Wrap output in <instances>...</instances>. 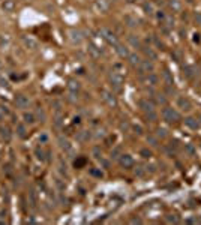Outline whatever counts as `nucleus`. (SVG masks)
<instances>
[{"instance_id":"nucleus-33","label":"nucleus","mask_w":201,"mask_h":225,"mask_svg":"<svg viewBox=\"0 0 201 225\" xmlns=\"http://www.w3.org/2000/svg\"><path fill=\"white\" fill-rule=\"evenodd\" d=\"M158 137H165V131L164 129H158Z\"/></svg>"},{"instance_id":"nucleus-6","label":"nucleus","mask_w":201,"mask_h":225,"mask_svg":"<svg viewBox=\"0 0 201 225\" xmlns=\"http://www.w3.org/2000/svg\"><path fill=\"white\" fill-rule=\"evenodd\" d=\"M0 137H2V140L5 141V143H9L11 140H12V132H11V129L9 128H0Z\"/></svg>"},{"instance_id":"nucleus-39","label":"nucleus","mask_w":201,"mask_h":225,"mask_svg":"<svg viewBox=\"0 0 201 225\" xmlns=\"http://www.w3.org/2000/svg\"><path fill=\"white\" fill-rule=\"evenodd\" d=\"M47 140H48L47 135H42V137H41V141H47Z\"/></svg>"},{"instance_id":"nucleus-2","label":"nucleus","mask_w":201,"mask_h":225,"mask_svg":"<svg viewBox=\"0 0 201 225\" xmlns=\"http://www.w3.org/2000/svg\"><path fill=\"white\" fill-rule=\"evenodd\" d=\"M100 33H102V36H104V39L110 44V45H114V47H117L119 45V41H117V36L111 32V30H108V29H102L100 30Z\"/></svg>"},{"instance_id":"nucleus-38","label":"nucleus","mask_w":201,"mask_h":225,"mask_svg":"<svg viewBox=\"0 0 201 225\" xmlns=\"http://www.w3.org/2000/svg\"><path fill=\"white\" fill-rule=\"evenodd\" d=\"M135 131H137V134H141V128L140 126H135Z\"/></svg>"},{"instance_id":"nucleus-12","label":"nucleus","mask_w":201,"mask_h":225,"mask_svg":"<svg viewBox=\"0 0 201 225\" xmlns=\"http://www.w3.org/2000/svg\"><path fill=\"white\" fill-rule=\"evenodd\" d=\"M35 117H36V120H39L41 123H44V122L47 120V114H45L44 108H41V107L36 108V111H35Z\"/></svg>"},{"instance_id":"nucleus-1","label":"nucleus","mask_w":201,"mask_h":225,"mask_svg":"<svg viewBox=\"0 0 201 225\" xmlns=\"http://www.w3.org/2000/svg\"><path fill=\"white\" fill-rule=\"evenodd\" d=\"M14 104H15V107H17L18 110H26V108H29V105H30V99H29L26 95H17L15 99H14Z\"/></svg>"},{"instance_id":"nucleus-20","label":"nucleus","mask_w":201,"mask_h":225,"mask_svg":"<svg viewBox=\"0 0 201 225\" xmlns=\"http://www.w3.org/2000/svg\"><path fill=\"white\" fill-rule=\"evenodd\" d=\"M59 146H60V149H63V150H69L71 149V146H69V141L66 140V138H59Z\"/></svg>"},{"instance_id":"nucleus-18","label":"nucleus","mask_w":201,"mask_h":225,"mask_svg":"<svg viewBox=\"0 0 201 225\" xmlns=\"http://www.w3.org/2000/svg\"><path fill=\"white\" fill-rule=\"evenodd\" d=\"M117 53H119V56L120 57H128L129 56V53H128V48L126 47H123V45H117Z\"/></svg>"},{"instance_id":"nucleus-7","label":"nucleus","mask_w":201,"mask_h":225,"mask_svg":"<svg viewBox=\"0 0 201 225\" xmlns=\"http://www.w3.org/2000/svg\"><path fill=\"white\" fill-rule=\"evenodd\" d=\"M23 42H24V45L29 50H36L38 48V42L33 38H30V36H23Z\"/></svg>"},{"instance_id":"nucleus-31","label":"nucleus","mask_w":201,"mask_h":225,"mask_svg":"<svg viewBox=\"0 0 201 225\" xmlns=\"http://www.w3.org/2000/svg\"><path fill=\"white\" fill-rule=\"evenodd\" d=\"M135 173H137L138 176H143V173H144V171H143V167H137V170H135Z\"/></svg>"},{"instance_id":"nucleus-4","label":"nucleus","mask_w":201,"mask_h":225,"mask_svg":"<svg viewBox=\"0 0 201 225\" xmlns=\"http://www.w3.org/2000/svg\"><path fill=\"white\" fill-rule=\"evenodd\" d=\"M102 99L110 105V107H116L117 105V101H116V96L113 95V93H110V92H107V90H102Z\"/></svg>"},{"instance_id":"nucleus-37","label":"nucleus","mask_w":201,"mask_h":225,"mask_svg":"<svg viewBox=\"0 0 201 225\" xmlns=\"http://www.w3.org/2000/svg\"><path fill=\"white\" fill-rule=\"evenodd\" d=\"M3 119H5V114H3V111L0 110V120H3Z\"/></svg>"},{"instance_id":"nucleus-26","label":"nucleus","mask_w":201,"mask_h":225,"mask_svg":"<svg viewBox=\"0 0 201 225\" xmlns=\"http://www.w3.org/2000/svg\"><path fill=\"white\" fill-rule=\"evenodd\" d=\"M0 110H2V111H3V114H5V116H8V114H9V113H11V111H9V108H8L6 105H0Z\"/></svg>"},{"instance_id":"nucleus-16","label":"nucleus","mask_w":201,"mask_h":225,"mask_svg":"<svg viewBox=\"0 0 201 225\" xmlns=\"http://www.w3.org/2000/svg\"><path fill=\"white\" fill-rule=\"evenodd\" d=\"M89 51H90V54H92L93 57H99V56H100V53H102V51H100V48L95 47L93 44H90V45H89Z\"/></svg>"},{"instance_id":"nucleus-8","label":"nucleus","mask_w":201,"mask_h":225,"mask_svg":"<svg viewBox=\"0 0 201 225\" xmlns=\"http://www.w3.org/2000/svg\"><path fill=\"white\" fill-rule=\"evenodd\" d=\"M69 39L72 41V44H80L83 41V36L78 30H69Z\"/></svg>"},{"instance_id":"nucleus-23","label":"nucleus","mask_w":201,"mask_h":225,"mask_svg":"<svg viewBox=\"0 0 201 225\" xmlns=\"http://www.w3.org/2000/svg\"><path fill=\"white\" fill-rule=\"evenodd\" d=\"M89 137H90V134H89L87 131H83V132H80L78 140H80V141H86V140H89Z\"/></svg>"},{"instance_id":"nucleus-22","label":"nucleus","mask_w":201,"mask_h":225,"mask_svg":"<svg viewBox=\"0 0 201 225\" xmlns=\"http://www.w3.org/2000/svg\"><path fill=\"white\" fill-rule=\"evenodd\" d=\"M179 104H180L182 107H185L183 110H191V104H189L188 99H179Z\"/></svg>"},{"instance_id":"nucleus-14","label":"nucleus","mask_w":201,"mask_h":225,"mask_svg":"<svg viewBox=\"0 0 201 225\" xmlns=\"http://www.w3.org/2000/svg\"><path fill=\"white\" fill-rule=\"evenodd\" d=\"M23 119H24V123H29V125H33V123H35V120H36L35 114H32V113H24Z\"/></svg>"},{"instance_id":"nucleus-36","label":"nucleus","mask_w":201,"mask_h":225,"mask_svg":"<svg viewBox=\"0 0 201 225\" xmlns=\"http://www.w3.org/2000/svg\"><path fill=\"white\" fill-rule=\"evenodd\" d=\"M92 174H95V176H102V173H99V171H95V170L92 171Z\"/></svg>"},{"instance_id":"nucleus-3","label":"nucleus","mask_w":201,"mask_h":225,"mask_svg":"<svg viewBox=\"0 0 201 225\" xmlns=\"http://www.w3.org/2000/svg\"><path fill=\"white\" fill-rule=\"evenodd\" d=\"M162 116H164V119H165L167 122H177V120L180 119V116L177 114L173 108H165V110L162 111Z\"/></svg>"},{"instance_id":"nucleus-25","label":"nucleus","mask_w":201,"mask_h":225,"mask_svg":"<svg viewBox=\"0 0 201 225\" xmlns=\"http://www.w3.org/2000/svg\"><path fill=\"white\" fill-rule=\"evenodd\" d=\"M144 53H146V54H147L150 59H156V54H155V53H153L150 48H149V50H147V48H144Z\"/></svg>"},{"instance_id":"nucleus-35","label":"nucleus","mask_w":201,"mask_h":225,"mask_svg":"<svg viewBox=\"0 0 201 225\" xmlns=\"http://www.w3.org/2000/svg\"><path fill=\"white\" fill-rule=\"evenodd\" d=\"M141 153L144 155V158H149V156H150V152H147V150H143Z\"/></svg>"},{"instance_id":"nucleus-34","label":"nucleus","mask_w":201,"mask_h":225,"mask_svg":"<svg viewBox=\"0 0 201 225\" xmlns=\"http://www.w3.org/2000/svg\"><path fill=\"white\" fill-rule=\"evenodd\" d=\"M53 107H56V110H60V102H53Z\"/></svg>"},{"instance_id":"nucleus-40","label":"nucleus","mask_w":201,"mask_h":225,"mask_svg":"<svg viewBox=\"0 0 201 225\" xmlns=\"http://www.w3.org/2000/svg\"><path fill=\"white\" fill-rule=\"evenodd\" d=\"M2 66H3V65H2V60H0V69H2Z\"/></svg>"},{"instance_id":"nucleus-19","label":"nucleus","mask_w":201,"mask_h":225,"mask_svg":"<svg viewBox=\"0 0 201 225\" xmlns=\"http://www.w3.org/2000/svg\"><path fill=\"white\" fill-rule=\"evenodd\" d=\"M68 87H69V90H71V92H75V93H77V92L80 90V83H78V81L71 80V81H69V84H68Z\"/></svg>"},{"instance_id":"nucleus-28","label":"nucleus","mask_w":201,"mask_h":225,"mask_svg":"<svg viewBox=\"0 0 201 225\" xmlns=\"http://www.w3.org/2000/svg\"><path fill=\"white\" fill-rule=\"evenodd\" d=\"M54 125H56L57 128H59V126H62V117H60V116H57V117L54 119Z\"/></svg>"},{"instance_id":"nucleus-27","label":"nucleus","mask_w":201,"mask_h":225,"mask_svg":"<svg viewBox=\"0 0 201 225\" xmlns=\"http://www.w3.org/2000/svg\"><path fill=\"white\" fill-rule=\"evenodd\" d=\"M186 123H188L191 128H197V126H198V123H195V122H194V119H188V120H186Z\"/></svg>"},{"instance_id":"nucleus-13","label":"nucleus","mask_w":201,"mask_h":225,"mask_svg":"<svg viewBox=\"0 0 201 225\" xmlns=\"http://www.w3.org/2000/svg\"><path fill=\"white\" fill-rule=\"evenodd\" d=\"M96 6H98V9H99L100 12H107L108 8H110V5H108L107 0H98V2H96Z\"/></svg>"},{"instance_id":"nucleus-15","label":"nucleus","mask_w":201,"mask_h":225,"mask_svg":"<svg viewBox=\"0 0 201 225\" xmlns=\"http://www.w3.org/2000/svg\"><path fill=\"white\" fill-rule=\"evenodd\" d=\"M17 135L20 137V138H26V135H27V131H26V126L24 125H17Z\"/></svg>"},{"instance_id":"nucleus-30","label":"nucleus","mask_w":201,"mask_h":225,"mask_svg":"<svg viewBox=\"0 0 201 225\" xmlns=\"http://www.w3.org/2000/svg\"><path fill=\"white\" fill-rule=\"evenodd\" d=\"M147 141H150L152 146H158V141H156V138H153V137H147Z\"/></svg>"},{"instance_id":"nucleus-21","label":"nucleus","mask_w":201,"mask_h":225,"mask_svg":"<svg viewBox=\"0 0 201 225\" xmlns=\"http://www.w3.org/2000/svg\"><path fill=\"white\" fill-rule=\"evenodd\" d=\"M29 204H30L32 207L36 206V192H35L33 189H30V192H29Z\"/></svg>"},{"instance_id":"nucleus-29","label":"nucleus","mask_w":201,"mask_h":225,"mask_svg":"<svg viewBox=\"0 0 201 225\" xmlns=\"http://www.w3.org/2000/svg\"><path fill=\"white\" fill-rule=\"evenodd\" d=\"M0 86H2V87H8V80L6 78H0Z\"/></svg>"},{"instance_id":"nucleus-5","label":"nucleus","mask_w":201,"mask_h":225,"mask_svg":"<svg viewBox=\"0 0 201 225\" xmlns=\"http://www.w3.org/2000/svg\"><path fill=\"white\" fill-rule=\"evenodd\" d=\"M119 162H120V165H122L123 168H132V167H134V159H132V156H129V155H122V156L119 158Z\"/></svg>"},{"instance_id":"nucleus-9","label":"nucleus","mask_w":201,"mask_h":225,"mask_svg":"<svg viewBox=\"0 0 201 225\" xmlns=\"http://www.w3.org/2000/svg\"><path fill=\"white\" fill-rule=\"evenodd\" d=\"M138 68H140L141 72H146V74H149V71H153V65L149 60H141L140 65H138Z\"/></svg>"},{"instance_id":"nucleus-10","label":"nucleus","mask_w":201,"mask_h":225,"mask_svg":"<svg viewBox=\"0 0 201 225\" xmlns=\"http://www.w3.org/2000/svg\"><path fill=\"white\" fill-rule=\"evenodd\" d=\"M2 9L5 12H12L15 9V0H5L2 3Z\"/></svg>"},{"instance_id":"nucleus-32","label":"nucleus","mask_w":201,"mask_h":225,"mask_svg":"<svg viewBox=\"0 0 201 225\" xmlns=\"http://www.w3.org/2000/svg\"><path fill=\"white\" fill-rule=\"evenodd\" d=\"M129 41H131V44H134V45H138V44H140L138 39H135V38H132V36L129 38Z\"/></svg>"},{"instance_id":"nucleus-11","label":"nucleus","mask_w":201,"mask_h":225,"mask_svg":"<svg viewBox=\"0 0 201 225\" xmlns=\"http://www.w3.org/2000/svg\"><path fill=\"white\" fill-rule=\"evenodd\" d=\"M140 107H141V110H143L144 113L155 111V108H153V104H152V102H149L147 99H143V101H140Z\"/></svg>"},{"instance_id":"nucleus-17","label":"nucleus","mask_w":201,"mask_h":225,"mask_svg":"<svg viewBox=\"0 0 201 225\" xmlns=\"http://www.w3.org/2000/svg\"><path fill=\"white\" fill-rule=\"evenodd\" d=\"M128 59H129V63H131L132 66H138V65H140V62H141V60H140V57H138L137 54H129V56H128Z\"/></svg>"},{"instance_id":"nucleus-24","label":"nucleus","mask_w":201,"mask_h":225,"mask_svg":"<svg viewBox=\"0 0 201 225\" xmlns=\"http://www.w3.org/2000/svg\"><path fill=\"white\" fill-rule=\"evenodd\" d=\"M35 153H36V158H38L39 161H45V156H44L45 153H44V150H41V149L38 147V149L35 150Z\"/></svg>"}]
</instances>
